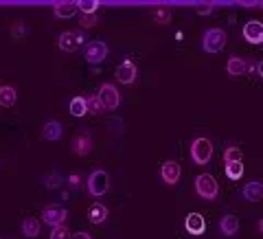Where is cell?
<instances>
[{"instance_id":"7a4b0ae2","label":"cell","mask_w":263,"mask_h":239,"mask_svg":"<svg viewBox=\"0 0 263 239\" xmlns=\"http://www.w3.org/2000/svg\"><path fill=\"white\" fill-rule=\"evenodd\" d=\"M226 46V33L221 29H206L202 35V48L204 53H219Z\"/></svg>"},{"instance_id":"484cf974","label":"cell","mask_w":263,"mask_h":239,"mask_svg":"<svg viewBox=\"0 0 263 239\" xmlns=\"http://www.w3.org/2000/svg\"><path fill=\"white\" fill-rule=\"evenodd\" d=\"M86 103H88V114H101L103 112V105H101V101H99V97L97 95H92V97H88L86 99Z\"/></svg>"},{"instance_id":"ba28073f","label":"cell","mask_w":263,"mask_h":239,"mask_svg":"<svg viewBox=\"0 0 263 239\" xmlns=\"http://www.w3.org/2000/svg\"><path fill=\"white\" fill-rule=\"evenodd\" d=\"M114 77H117L119 84H134L136 77H138V68H136V64L132 62V60H123V64L117 66V72H114Z\"/></svg>"},{"instance_id":"6da1fadb","label":"cell","mask_w":263,"mask_h":239,"mask_svg":"<svg viewBox=\"0 0 263 239\" xmlns=\"http://www.w3.org/2000/svg\"><path fill=\"white\" fill-rule=\"evenodd\" d=\"M191 158L193 162L197 164V167H204V164H209L211 158H213V143L209 141V138H195V141L191 143Z\"/></svg>"},{"instance_id":"603a6c76","label":"cell","mask_w":263,"mask_h":239,"mask_svg":"<svg viewBox=\"0 0 263 239\" xmlns=\"http://www.w3.org/2000/svg\"><path fill=\"white\" fill-rule=\"evenodd\" d=\"M241 158H243V154H241L239 147L230 145V147H226V150H224V162L226 164L228 162H241Z\"/></svg>"},{"instance_id":"83f0119b","label":"cell","mask_w":263,"mask_h":239,"mask_svg":"<svg viewBox=\"0 0 263 239\" xmlns=\"http://www.w3.org/2000/svg\"><path fill=\"white\" fill-rule=\"evenodd\" d=\"M60 185H62V176L57 174V171H55V174H48V176L44 178V187H46V189H57Z\"/></svg>"},{"instance_id":"d6986e66","label":"cell","mask_w":263,"mask_h":239,"mask_svg":"<svg viewBox=\"0 0 263 239\" xmlns=\"http://www.w3.org/2000/svg\"><path fill=\"white\" fill-rule=\"evenodd\" d=\"M40 228H42V224H40L37 217H24L22 219V233H24V237H29V239L37 237Z\"/></svg>"},{"instance_id":"d4e9b609","label":"cell","mask_w":263,"mask_h":239,"mask_svg":"<svg viewBox=\"0 0 263 239\" xmlns=\"http://www.w3.org/2000/svg\"><path fill=\"white\" fill-rule=\"evenodd\" d=\"M99 7H101V3H99V0H79L77 3V9L81 11V13H97V9Z\"/></svg>"},{"instance_id":"52a82bcc","label":"cell","mask_w":263,"mask_h":239,"mask_svg":"<svg viewBox=\"0 0 263 239\" xmlns=\"http://www.w3.org/2000/svg\"><path fill=\"white\" fill-rule=\"evenodd\" d=\"M66 217H68V211H66L64 207H60V204H48V207H44V211H42V222L48 224L51 228L64 226Z\"/></svg>"},{"instance_id":"4316f807","label":"cell","mask_w":263,"mask_h":239,"mask_svg":"<svg viewBox=\"0 0 263 239\" xmlns=\"http://www.w3.org/2000/svg\"><path fill=\"white\" fill-rule=\"evenodd\" d=\"M154 20L158 22V24H167L171 20V11L167 9V7H158V9H154Z\"/></svg>"},{"instance_id":"8fae6325","label":"cell","mask_w":263,"mask_h":239,"mask_svg":"<svg viewBox=\"0 0 263 239\" xmlns=\"http://www.w3.org/2000/svg\"><path fill=\"white\" fill-rule=\"evenodd\" d=\"M243 38L250 44H263V22L250 20L243 24Z\"/></svg>"},{"instance_id":"cb8c5ba5","label":"cell","mask_w":263,"mask_h":239,"mask_svg":"<svg viewBox=\"0 0 263 239\" xmlns=\"http://www.w3.org/2000/svg\"><path fill=\"white\" fill-rule=\"evenodd\" d=\"M224 171L230 180H239L243 176V162H228Z\"/></svg>"},{"instance_id":"4fadbf2b","label":"cell","mask_w":263,"mask_h":239,"mask_svg":"<svg viewBox=\"0 0 263 239\" xmlns=\"http://www.w3.org/2000/svg\"><path fill=\"white\" fill-rule=\"evenodd\" d=\"M184 228L189 235H202L204 230H206V222H204V217L200 215V213H189V215L184 217Z\"/></svg>"},{"instance_id":"9a60e30c","label":"cell","mask_w":263,"mask_h":239,"mask_svg":"<svg viewBox=\"0 0 263 239\" xmlns=\"http://www.w3.org/2000/svg\"><path fill=\"white\" fill-rule=\"evenodd\" d=\"M248 60H243V57H230L228 64H226V70H228V75H233V77H241L248 72Z\"/></svg>"},{"instance_id":"4dcf8cb0","label":"cell","mask_w":263,"mask_h":239,"mask_svg":"<svg viewBox=\"0 0 263 239\" xmlns=\"http://www.w3.org/2000/svg\"><path fill=\"white\" fill-rule=\"evenodd\" d=\"M79 24L84 29H92V27H97V15H92V13H81Z\"/></svg>"},{"instance_id":"8992f818","label":"cell","mask_w":263,"mask_h":239,"mask_svg":"<svg viewBox=\"0 0 263 239\" xmlns=\"http://www.w3.org/2000/svg\"><path fill=\"white\" fill-rule=\"evenodd\" d=\"M99 101H101L103 110H117L119 103H121V95L114 84H103L101 88H99Z\"/></svg>"},{"instance_id":"1f68e13d","label":"cell","mask_w":263,"mask_h":239,"mask_svg":"<svg viewBox=\"0 0 263 239\" xmlns=\"http://www.w3.org/2000/svg\"><path fill=\"white\" fill-rule=\"evenodd\" d=\"M24 33H27V27H24V22H22V20L13 22V27H11V35H13L15 40H20V38H24Z\"/></svg>"},{"instance_id":"d6a6232c","label":"cell","mask_w":263,"mask_h":239,"mask_svg":"<svg viewBox=\"0 0 263 239\" xmlns=\"http://www.w3.org/2000/svg\"><path fill=\"white\" fill-rule=\"evenodd\" d=\"M66 182H68L70 189H79V187H81V176H79V174H72L68 180H66Z\"/></svg>"},{"instance_id":"30bf717a","label":"cell","mask_w":263,"mask_h":239,"mask_svg":"<svg viewBox=\"0 0 263 239\" xmlns=\"http://www.w3.org/2000/svg\"><path fill=\"white\" fill-rule=\"evenodd\" d=\"M108 46H105V42H90L86 46V62L88 64H101L105 57H108Z\"/></svg>"},{"instance_id":"5b68a950","label":"cell","mask_w":263,"mask_h":239,"mask_svg":"<svg viewBox=\"0 0 263 239\" xmlns=\"http://www.w3.org/2000/svg\"><path fill=\"white\" fill-rule=\"evenodd\" d=\"M86 42V38H84V33L81 31H64L60 40H57V44H60V48L64 53H75L79 51L81 46H84Z\"/></svg>"},{"instance_id":"e575fe53","label":"cell","mask_w":263,"mask_h":239,"mask_svg":"<svg viewBox=\"0 0 263 239\" xmlns=\"http://www.w3.org/2000/svg\"><path fill=\"white\" fill-rule=\"evenodd\" d=\"M257 72H259V77L263 79V60H261V62L257 64Z\"/></svg>"},{"instance_id":"277c9868","label":"cell","mask_w":263,"mask_h":239,"mask_svg":"<svg viewBox=\"0 0 263 239\" xmlns=\"http://www.w3.org/2000/svg\"><path fill=\"white\" fill-rule=\"evenodd\" d=\"M195 193L202 197V200H215L219 193V185L217 180L211 174H200L195 178Z\"/></svg>"},{"instance_id":"f1b7e54d","label":"cell","mask_w":263,"mask_h":239,"mask_svg":"<svg viewBox=\"0 0 263 239\" xmlns=\"http://www.w3.org/2000/svg\"><path fill=\"white\" fill-rule=\"evenodd\" d=\"M193 9H195L197 15H211L213 11H215V5L213 3H200V5H195Z\"/></svg>"},{"instance_id":"d590c367","label":"cell","mask_w":263,"mask_h":239,"mask_svg":"<svg viewBox=\"0 0 263 239\" xmlns=\"http://www.w3.org/2000/svg\"><path fill=\"white\" fill-rule=\"evenodd\" d=\"M257 228H259V233H261V235H263V217H261V219H259V224H257Z\"/></svg>"},{"instance_id":"e0dca14e","label":"cell","mask_w":263,"mask_h":239,"mask_svg":"<svg viewBox=\"0 0 263 239\" xmlns=\"http://www.w3.org/2000/svg\"><path fill=\"white\" fill-rule=\"evenodd\" d=\"M64 134L62 130V123L60 121H46L44 127H42V138L44 141H60Z\"/></svg>"},{"instance_id":"ffe728a7","label":"cell","mask_w":263,"mask_h":239,"mask_svg":"<svg viewBox=\"0 0 263 239\" xmlns=\"http://www.w3.org/2000/svg\"><path fill=\"white\" fill-rule=\"evenodd\" d=\"M18 101V93H15L13 86H0V105L5 108H11Z\"/></svg>"},{"instance_id":"836d02e7","label":"cell","mask_w":263,"mask_h":239,"mask_svg":"<svg viewBox=\"0 0 263 239\" xmlns=\"http://www.w3.org/2000/svg\"><path fill=\"white\" fill-rule=\"evenodd\" d=\"M70 239H92V237H90L88 233H72Z\"/></svg>"},{"instance_id":"f546056e","label":"cell","mask_w":263,"mask_h":239,"mask_svg":"<svg viewBox=\"0 0 263 239\" xmlns=\"http://www.w3.org/2000/svg\"><path fill=\"white\" fill-rule=\"evenodd\" d=\"M51 239H70V230L66 226H55L51 228Z\"/></svg>"},{"instance_id":"7402d4cb","label":"cell","mask_w":263,"mask_h":239,"mask_svg":"<svg viewBox=\"0 0 263 239\" xmlns=\"http://www.w3.org/2000/svg\"><path fill=\"white\" fill-rule=\"evenodd\" d=\"M70 114L72 117H84V114H88V103H86V99L84 97H75L70 101Z\"/></svg>"},{"instance_id":"ac0fdd59","label":"cell","mask_w":263,"mask_h":239,"mask_svg":"<svg viewBox=\"0 0 263 239\" xmlns=\"http://www.w3.org/2000/svg\"><path fill=\"white\" fill-rule=\"evenodd\" d=\"M243 197L248 202H259L263 197V182L259 180H252V182H246L243 187Z\"/></svg>"},{"instance_id":"7c38bea8","label":"cell","mask_w":263,"mask_h":239,"mask_svg":"<svg viewBox=\"0 0 263 239\" xmlns=\"http://www.w3.org/2000/svg\"><path fill=\"white\" fill-rule=\"evenodd\" d=\"M92 136L88 132H79V134L72 138V154L75 156H88L92 152Z\"/></svg>"},{"instance_id":"3957f363","label":"cell","mask_w":263,"mask_h":239,"mask_svg":"<svg viewBox=\"0 0 263 239\" xmlns=\"http://www.w3.org/2000/svg\"><path fill=\"white\" fill-rule=\"evenodd\" d=\"M108 189H110V176H108V171L95 169L92 174L88 176V193L92 195V197L105 195V193H108Z\"/></svg>"},{"instance_id":"44dd1931","label":"cell","mask_w":263,"mask_h":239,"mask_svg":"<svg viewBox=\"0 0 263 239\" xmlns=\"http://www.w3.org/2000/svg\"><path fill=\"white\" fill-rule=\"evenodd\" d=\"M88 219L92 222V224H103V222L108 219V209H105L103 204H92L88 211Z\"/></svg>"},{"instance_id":"5bb4252c","label":"cell","mask_w":263,"mask_h":239,"mask_svg":"<svg viewBox=\"0 0 263 239\" xmlns=\"http://www.w3.org/2000/svg\"><path fill=\"white\" fill-rule=\"evenodd\" d=\"M79 9H77V3H70V0H62V3H55L53 5V13H55V18H72Z\"/></svg>"},{"instance_id":"9c48e42d","label":"cell","mask_w":263,"mask_h":239,"mask_svg":"<svg viewBox=\"0 0 263 239\" xmlns=\"http://www.w3.org/2000/svg\"><path fill=\"white\" fill-rule=\"evenodd\" d=\"M180 176H182L180 162H176V160H167V162L162 164V169H160V178H162V182H164V185H169V187L178 185Z\"/></svg>"},{"instance_id":"2e32d148","label":"cell","mask_w":263,"mask_h":239,"mask_svg":"<svg viewBox=\"0 0 263 239\" xmlns=\"http://www.w3.org/2000/svg\"><path fill=\"white\" fill-rule=\"evenodd\" d=\"M219 233L224 237H235L239 233V219L235 215H224L219 219Z\"/></svg>"}]
</instances>
